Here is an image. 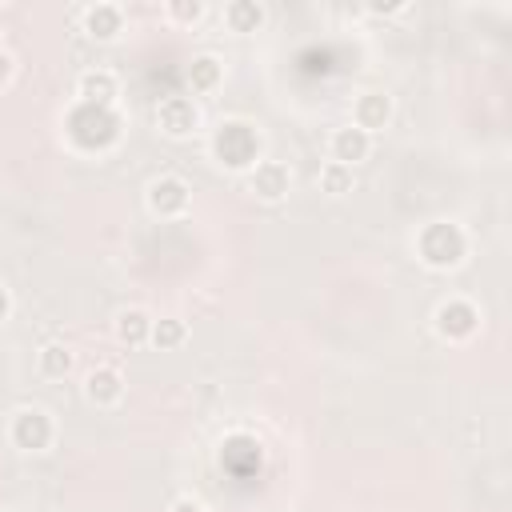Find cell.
<instances>
[{
  "instance_id": "8",
  "label": "cell",
  "mask_w": 512,
  "mask_h": 512,
  "mask_svg": "<svg viewBox=\"0 0 512 512\" xmlns=\"http://www.w3.org/2000/svg\"><path fill=\"white\" fill-rule=\"evenodd\" d=\"M392 112H396V104H392L388 92H364V96H356L348 124H356L360 132L376 136V132H384V128L392 124Z\"/></svg>"
},
{
  "instance_id": "7",
  "label": "cell",
  "mask_w": 512,
  "mask_h": 512,
  "mask_svg": "<svg viewBox=\"0 0 512 512\" xmlns=\"http://www.w3.org/2000/svg\"><path fill=\"white\" fill-rule=\"evenodd\" d=\"M244 184H248V192H252L256 200L276 204V200L288 196V188H292V172H288V164H280V160H256V164L248 168Z\"/></svg>"
},
{
  "instance_id": "9",
  "label": "cell",
  "mask_w": 512,
  "mask_h": 512,
  "mask_svg": "<svg viewBox=\"0 0 512 512\" xmlns=\"http://www.w3.org/2000/svg\"><path fill=\"white\" fill-rule=\"evenodd\" d=\"M76 96H80V104L112 108L116 96H120V80H116V72H108V68H88V72H80V80H76Z\"/></svg>"
},
{
  "instance_id": "23",
  "label": "cell",
  "mask_w": 512,
  "mask_h": 512,
  "mask_svg": "<svg viewBox=\"0 0 512 512\" xmlns=\"http://www.w3.org/2000/svg\"><path fill=\"white\" fill-rule=\"evenodd\" d=\"M12 316V296H8V288L0 284V320H8Z\"/></svg>"
},
{
  "instance_id": "4",
  "label": "cell",
  "mask_w": 512,
  "mask_h": 512,
  "mask_svg": "<svg viewBox=\"0 0 512 512\" xmlns=\"http://www.w3.org/2000/svg\"><path fill=\"white\" fill-rule=\"evenodd\" d=\"M432 328H436L440 340L464 344V340H472V336L480 332V308H476L472 300H464V296H448V300L432 312Z\"/></svg>"
},
{
  "instance_id": "10",
  "label": "cell",
  "mask_w": 512,
  "mask_h": 512,
  "mask_svg": "<svg viewBox=\"0 0 512 512\" xmlns=\"http://www.w3.org/2000/svg\"><path fill=\"white\" fill-rule=\"evenodd\" d=\"M84 396H88V404H96V408L120 404V400H124V376H120V368L96 364V368L84 376Z\"/></svg>"
},
{
  "instance_id": "3",
  "label": "cell",
  "mask_w": 512,
  "mask_h": 512,
  "mask_svg": "<svg viewBox=\"0 0 512 512\" xmlns=\"http://www.w3.org/2000/svg\"><path fill=\"white\" fill-rule=\"evenodd\" d=\"M8 440L20 448V452H48L52 440H56V424L44 408L36 404H24L12 412V424H8Z\"/></svg>"
},
{
  "instance_id": "19",
  "label": "cell",
  "mask_w": 512,
  "mask_h": 512,
  "mask_svg": "<svg viewBox=\"0 0 512 512\" xmlns=\"http://www.w3.org/2000/svg\"><path fill=\"white\" fill-rule=\"evenodd\" d=\"M204 12H208V8H204L200 0H168V4H164V16H168L172 24H184V28L200 24Z\"/></svg>"
},
{
  "instance_id": "18",
  "label": "cell",
  "mask_w": 512,
  "mask_h": 512,
  "mask_svg": "<svg viewBox=\"0 0 512 512\" xmlns=\"http://www.w3.org/2000/svg\"><path fill=\"white\" fill-rule=\"evenodd\" d=\"M356 188V172L352 168H344V164H336V160H328L324 168H320V192H328V196H348Z\"/></svg>"
},
{
  "instance_id": "1",
  "label": "cell",
  "mask_w": 512,
  "mask_h": 512,
  "mask_svg": "<svg viewBox=\"0 0 512 512\" xmlns=\"http://www.w3.org/2000/svg\"><path fill=\"white\" fill-rule=\"evenodd\" d=\"M416 256L424 268L432 272H448V268H460L464 256H468V232L456 224V220H432L420 228L416 236Z\"/></svg>"
},
{
  "instance_id": "16",
  "label": "cell",
  "mask_w": 512,
  "mask_h": 512,
  "mask_svg": "<svg viewBox=\"0 0 512 512\" xmlns=\"http://www.w3.org/2000/svg\"><path fill=\"white\" fill-rule=\"evenodd\" d=\"M36 368H40V376H48V380H64V376L76 368V352H72L68 344L52 340V344H44V348H40Z\"/></svg>"
},
{
  "instance_id": "24",
  "label": "cell",
  "mask_w": 512,
  "mask_h": 512,
  "mask_svg": "<svg viewBox=\"0 0 512 512\" xmlns=\"http://www.w3.org/2000/svg\"><path fill=\"white\" fill-rule=\"evenodd\" d=\"M8 512H24V508H8Z\"/></svg>"
},
{
  "instance_id": "14",
  "label": "cell",
  "mask_w": 512,
  "mask_h": 512,
  "mask_svg": "<svg viewBox=\"0 0 512 512\" xmlns=\"http://www.w3.org/2000/svg\"><path fill=\"white\" fill-rule=\"evenodd\" d=\"M220 84H224V64H220L212 52L192 56V64H188V88H192L196 96H208V92H216Z\"/></svg>"
},
{
  "instance_id": "13",
  "label": "cell",
  "mask_w": 512,
  "mask_h": 512,
  "mask_svg": "<svg viewBox=\"0 0 512 512\" xmlns=\"http://www.w3.org/2000/svg\"><path fill=\"white\" fill-rule=\"evenodd\" d=\"M224 24H228V32H240V36L260 32L268 24V8L260 0H232V4H224Z\"/></svg>"
},
{
  "instance_id": "2",
  "label": "cell",
  "mask_w": 512,
  "mask_h": 512,
  "mask_svg": "<svg viewBox=\"0 0 512 512\" xmlns=\"http://www.w3.org/2000/svg\"><path fill=\"white\" fill-rule=\"evenodd\" d=\"M260 152H264V136H260L256 124H248V120H220L216 124V132H212V156L224 168L248 172L256 160H264Z\"/></svg>"
},
{
  "instance_id": "15",
  "label": "cell",
  "mask_w": 512,
  "mask_h": 512,
  "mask_svg": "<svg viewBox=\"0 0 512 512\" xmlns=\"http://www.w3.org/2000/svg\"><path fill=\"white\" fill-rule=\"evenodd\" d=\"M116 340L120 344H128V348H144L148 344V336H152V316L144 312V308H124L120 316H116Z\"/></svg>"
},
{
  "instance_id": "12",
  "label": "cell",
  "mask_w": 512,
  "mask_h": 512,
  "mask_svg": "<svg viewBox=\"0 0 512 512\" xmlns=\"http://www.w3.org/2000/svg\"><path fill=\"white\" fill-rule=\"evenodd\" d=\"M124 32V8L120 4H88L84 8V36L96 44H112Z\"/></svg>"
},
{
  "instance_id": "20",
  "label": "cell",
  "mask_w": 512,
  "mask_h": 512,
  "mask_svg": "<svg viewBox=\"0 0 512 512\" xmlns=\"http://www.w3.org/2000/svg\"><path fill=\"white\" fill-rule=\"evenodd\" d=\"M168 512H208V508H204L196 496H176V500L168 504Z\"/></svg>"
},
{
  "instance_id": "22",
  "label": "cell",
  "mask_w": 512,
  "mask_h": 512,
  "mask_svg": "<svg viewBox=\"0 0 512 512\" xmlns=\"http://www.w3.org/2000/svg\"><path fill=\"white\" fill-rule=\"evenodd\" d=\"M12 68H16V64H12V56H8L4 48H0V88H4L8 80H12Z\"/></svg>"
},
{
  "instance_id": "5",
  "label": "cell",
  "mask_w": 512,
  "mask_h": 512,
  "mask_svg": "<svg viewBox=\"0 0 512 512\" xmlns=\"http://www.w3.org/2000/svg\"><path fill=\"white\" fill-rule=\"evenodd\" d=\"M156 128L172 140H184V136L200 132V104L192 96H164L156 104Z\"/></svg>"
},
{
  "instance_id": "21",
  "label": "cell",
  "mask_w": 512,
  "mask_h": 512,
  "mask_svg": "<svg viewBox=\"0 0 512 512\" xmlns=\"http://www.w3.org/2000/svg\"><path fill=\"white\" fill-rule=\"evenodd\" d=\"M368 12L372 16H400V12H408V4H368Z\"/></svg>"
},
{
  "instance_id": "6",
  "label": "cell",
  "mask_w": 512,
  "mask_h": 512,
  "mask_svg": "<svg viewBox=\"0 0 512 512\" xmlns=\"http://www.w3.org/2000/svg\"><path fill=\"white\" fill-rule=\"evenodd\" d=\"M144 200H148V212H152V216H160V220H176V216L188 212V204H192V188H188L180 176H156V180L148 184Z\"/></svg>"
},
{
  "instance_id": "17",
  "label": "cell",
  "mask_w": 512,
  "mask_h": 512,
  "mask_svg": "<svg viewBox=\"0 0 512 512\" xmlns=\"http://www.w3.org/2000/svg\"><path fill=\"white\" fill-rule=\"evenodd\" d=\"M184 340H188V324H184L180 316H160V320H152V336H148L152 348L172 352V348H180Z\"/></svg>"
},
{
  "instance_id": "11",
  "label": "cell",
  "mask_w": 512,
  "mask_h": 512,
  "mask_svg": "<svg viewBox=\"0 0 512 512\" xmlns=\"http://www.w3.org/2000/svg\"><path fill=\"white\" fill-rule=\"evenodd\" d=\"M328 152H332V160H336V164L356 168L360 160H368V156H372V136H368V132H360L356 124H344V128H336V132H332Z\"/></svg>"
}]
</instances>
